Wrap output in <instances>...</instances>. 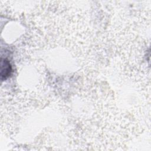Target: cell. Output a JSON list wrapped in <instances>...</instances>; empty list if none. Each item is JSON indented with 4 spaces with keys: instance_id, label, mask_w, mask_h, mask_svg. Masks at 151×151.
<instances>
[{
    "instance_id": "1",
    "label": "cell",
    "mask_w": 151,
    "mask_h": 151,
    "mask_svg": "<svg viewBox=\"0 0 151 151\" xmlns=\"http://www.w3.org/2000/svg\"><path fill=\"white\" fill-rule=\"evenodd\" d=\"M1 78H6L10 74L11 71V67L8 62V61L6 60H1Z\"/></svg>"
}]
</instances>
